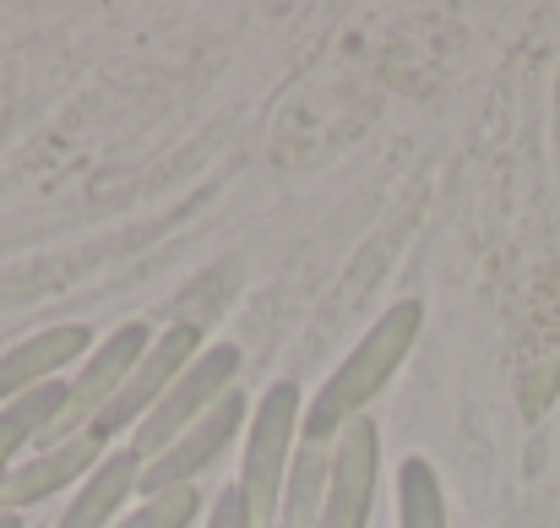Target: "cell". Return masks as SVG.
<instances>
[{
    "mask_svg": "<svg viewBox=\"0 0 560 528\" xmlns=\"http://www.w3.org/2000/svg\"><path fill=\"white\" fill-rule=\"evenodd\" d=\"M419 328H424V306L419 300L386 306L381 322L354 344V354H343V365L316 387V398L305 409V425H300V441H338L354 420H365V403L402 370V359L413 354Z\"/></svg>",
    "mask_w": 560,
    "mask_h": 528,
    "instance_id": "1",
    "label": "cell"
},
{
    "mask_svg": "<svg viewBox=\"0 0 560 528\" xmlns=\"http://www.w3.org/2000/svg\"><path fill=\"white\" fill-rule=\"evenodd\" d=\"M300 425H305V392L300 381H272L261 403L250 409L245 425V458H240V502L250 513V528H278L283 507V480L300 452Z\"/></svg>",
    "mask_w": 560,
    "mask_h": 528,
    "instance_id": "2",
    "label": "cell"
},
{
    "mask_svg": "<svg viewBox=\"0 0 560 528\" xmlns=\"http://www.w3.org/2000/svg\"><path fill=\"white\" fill-rule=\"evenodd\" d=\"M148 344H153V328H142V322H126L109 338H98V349L77 365V376H66V403H60L55 425L44 431L38 452H49V447H60V441L82 436V431H98L104 414L115 409V398L126 392L131 370L142 365Z\"/></svg>",
    "mask_w": 560,
    "mask_h": 528,
    "instance_id": "3",
    "label": "cell"
},
{
    "mask_svg": "<svg viewBox=\"0 0 560 528\" xmlns=\"http://www.w3.org/2000/svg\"><path fill=\"white\" fill-rule=\"evenodd\" d=\"M234 376H240V349H234V344H207V349L186 365V376L164 392V403L131 431V452L159 458L180 431H190L207 409H218V403L234 392Z\"/></svg>",
    "mask_w": 560,
    "mask_h": 528,
    "instance_id": "4",
    "label": "cell"
},
{
    "mask_svg": "<svg viewBox=\"0 0 560 528\" xmlns=\"http://www.w3.org/2000/svg\"><path fill=\"white\" fill-rule=\"evenodd\" d=\"M245 425H250V409H245V398H240V387H234L218 409H207L190 431H180L159 458H148V469H142V496L196 485V474H201V469H212Z\"/></svg>",
    "mask_w": 560,
    "mask_h": 528,
    "instance_id": "5",
    "label": "cell"
},
{
    "mask_svg": "<svg viewBox=\"0 0 560 528\" xmlns=\"http://www.w3.org/2000/svg\"><path fill=\"white\" fill-rule=\"evenodd\" d=\"M201 349H207V344H201V328H190V322H175V328L153 333V344H148V354H142V365L131 370L126 392L115 398V409L104 414V425H98V431H104L109 441H115L120 431H137V425L164 403V392L186 376V365Z\"/></svg>",
    "mask_w": 560,
    "mask_h": 528,
    "instance_id": "6",
    "label": "cell"
},
{
    "mask_svg": "<svg viewBox=\"0 0 560 528\" xmlns=\"http://www.w3.org/2000/svg\"><path fill=\"white\" fill-rule=\"evenodd\" d=\"M375 480H381V431L375 420H354L332 441V485L316 528H371Z\"/></svg>",
    "mask_w": 560,
    "mask_h": 528,
    "instance_id": "7",
    "label": "cell"
},
{
    "mask_svg": "<svg viewBox=\"0 0 560 528\" xmlns=\"http://www.w3.org/2000/svg\"><path fill=\"white\" fill-rule=\"evenodd\" d=\"M104 458H109V436H104V431H82V436H71V441H60V447H49V452H33L27 463H16V469L5 474V485H0V513H22V507H38V502H49V496L82 485Z\"/></svg>",
    "mask_w": 560,
    "mask_h": 528,
    "instance_id": "8",
    "label": "cell"
},
{
    "mask_svg": "<svg viewBox=\"0 0 560 528\" xmlns=\"http://www.w3.org/2000/svg\"><path fill=\"white\" fill-rule=\"evenodd\" d=\"M93 349H98V344H93V328H82V322H60V328H49V333L22 338L16 349L0 354V403H11V398H22V392H33V387L66 381V370L82 365Z\"/></svg>",
    "mask_w": 560,
    "mask_h": 528,
    "instance_id": "9",
    "label": "cell"
},
{
    "mask_svg": "<svg viewBox=\"0 0 560 528\" xmlns=\"http://www.w3.org/2000/svg\"><path fill=\"white\" fill-rule=\"evenodd\" d=\"M142 469H148L142 452H131V447L109 452V458L71 491V507L60 513L55 528H115L126 518L131 496H142Z\"/></svg>",
    "mask_w": 560,
    "mask_h": 528,
    "instance_id": "10",
    "label": "cell"
},
{
    "mask_svg": "<svg viewBox=\"0 0 560 528\" xmlns=\"http://www.w3.org/2000/svg\"><path fill=\"white\" fill-rule=\"evenodd\" d=\"M327 485H332V441H300L289 480H283V507L278 528H316L327 507Z\"/></svg>",
    "mask_w": 560,
    "mask_h": 528,
    "instance_id": "11",
    "label": "cell"
},
{
    "mask_svg": "<svg viewBox=\"0 0 560 528\" xmlns=\"http://www.w3.org/2000/svg\"><path fill=\"white\" fill-rule=\"evenodd\" d=\"M60 403H66V381H49V387H33V392L0 403V474H11L27 447L38 452V441L55 425Z\"/></svg>",
    "mask_w": 560,
    "mask_h": 528,
    "instance_id": "12",
    "label": "cell"
},
{
    "mask_svg": "<svg viewBox=\"0 0 560 528\" xmlns=\"http://www.w3.org/2000/svg\"><path fill=\"white\" fill-rule=\"evenodd\" d=\"M397 528H452L446 524V491L430 458L397 463Z\"/></svg>",
    "mask_w": 560,
    "mask_h": 528,
    "instance_id": "13",
    "label": "cell"
},
{
    "mask_svg": "<svg viewBox=\"0 0 560 528\" xmlns=\"http://www.w3.org/2000/svg\"><path fill=\"white\" fill-rule=\"evenodd\" d=\"M201 513V491L196 485H180V491H153L142 496L115 528H190Z\"/></svg>",
    "mask_w": 560,
    "mask_h": 528,
    "instance_id": "14",
    "label": "cell"
},
{
    "mask_svg": "<svg viewBox=\"0 0 560 528\" xmlns=\"http://www.w3.org/2000/svg\"><path fill=\"white\" fill-rule=\"evenodd\" d=\"M207 528H250V513H245V502H240V491H234V485H229V491L212 502Z\"/></svg>",
    "mask_w": 560,
    "mask_h": 528,
    "instance_id": "15",
    "label": "cell"
},
{
    "mask_svg": "<svg viewBox=\"0 0 560 528\" xmlns=\"http://www.w3.org/2000/svg\"><path fill=\"white\" fill-rule=\"evenodd\" d=\"M0 528H22V518L16 513H0Z\"/></svg>",
    "mask_w": 560,
    "mask_h": 528,
    "instance_id": "16",
    "label": "cell"
},
{
    "mask_svg": "<svg viewBox=\"0 0 560 528\" xmlns=\"http://www.w3.org/2000/svg\"><path fill=\"white\" fill-rule=\"evenodd\" d=\"M0 485H5V474H0Z\"/></svg>",
    "mask_w": 560,
    "mask_h": 528,
    "instance_id": "17",
    "label": "cell"
}]
</instances>
